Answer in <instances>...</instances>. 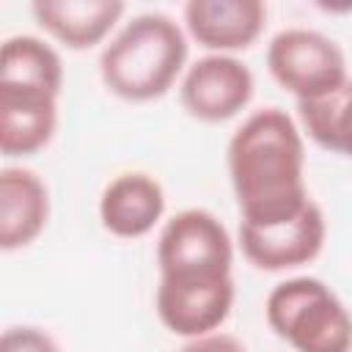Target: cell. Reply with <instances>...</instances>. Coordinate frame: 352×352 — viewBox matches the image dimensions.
Instances as JSON below:
<instances>
[{
    "instance_id": "9",
    "label": "cell",
    "mask_w": 352,
    "mask_h": 352,
    "mask_svg": "<svg viewBox=\"0 0 352 352\" xmlns=\"http://www.w3.org/2000/svg\"><path fill=\"white\" fill-rule=\"evenodd\" d=\"M184 33L214 55H236L258 41L267 25L261 0H190L182 8Z\"/></svg>"
},
{
    "instance_id": "14",
    "label": "cell",
    "mask_w": 352,
    "mask_h": 352,
    "mask_svg": "<svg viewBox=\"0 0 352 352\" xmlns=\"http://www.w3.org/2000/svg\"><path fill=\"white\" fill-rule=\"evenodd\" d=\"M63 60L58 50L38 36H11L0 50V82L28 85L50 94L63 91Z\"/></svg>"
},
{
    "instance_id": "17",
    "label": "cell",
    "mask_w": 352,
    "mask_h": 352,
    "mask_svg": "<svg viewBox=\"0 0 352 352\" xmlns=\"http://www.w3.org/2000/svg\"><path fill=\"white\" fill-rule=\"evenodd\" d=\"M179 352H248V346L236 336L214 330V333H206L198 338H187Z\"/></svg>"
},
{
    "instance_id": "4",
    "label": "cell",
    "mask_w": 352,
    "mask_h": 352,
    "mask_svg": "<svg viewBox=\"0 0 352 352\" xmlns=\"http://www.w3.org/2000/svg\"><path fill=\"white\" fill-rule=\"evenodd\" d=\"M267 72L297 102L324 96L349 80L336 38L314 28H283L267 44Z\"/></svg>"
},
{
    "instance_id": "8",
    "label": "cell",
    "mask_w": 352,
    "mask_h": 352,
    "mask_svg": "<svg viewBox=\"0 0 352 352\" xmlns=\"http://www.w3.org/2000/svg\"><path fill=\"white\" fill-rule=\"evenodd\" d=\"M327 239V220L316 201H308L297 214L267 223V226H248L239 223L236 245L242 256L264 272H286L302 264H311Z\"/></svg>"
},
{
    "instance_id": "1",
    "label": "cell",
    "mask_w": 352,
    "mask_h": 352,
    "mask_svg": "<svg viewBox=\"0 0 352 352\" xmlns=\"http://www.w3.org/2000/svg\"><path fill=\"white\" fill-rule=\"evenodd\" d=\"M239 223L267 226L297 214L311 198L305 184V140L283 107L253 110L226 148Z\"/></svg>"
},
{
    "instance_id": "6",
    "label": "cell",
    "mask_w": 352,
    "mask_h": 352,
    "mask_svg": "<svg viewBox=\"0 0 352 352\" xmlns=\"http://www.w3.org/2000/svg\"><path fill=\"white\" fill-rule=\"evenodd\" d=\"M160 275L234 272V239L209 209L190 206L168 217L157 236Z\"/></svg>"
},
{
    "instance_id": "15",
    "label": "cell",
    "mask_w": 352,
    "mask_h": 352,
    "mask_svg": "<svg viewBox=\"0 0 352 352\" xmlns=\"http://www.w3.org/2000/svg\"><path fill=\"white\" fill-rule=\"evenodd\" d=\"M297 116L316 146L352 160V77L324 96L297 102Z\"/></svg>"
},
{
    "instance_id": "10",
    "label": "cell",
    "mask_w": 352,
    "mask_h": 352,
    "mask_svg": "<svg viewBox=\"0 0 352 352\" xmlns=\"http://www.w3.org/2000/svg\"><path fill=\"white\" fill-rule=\"evenodd\" d=\"M165 190L146 170H126L110 179L99 195V223L118 239H140L165 217Z\"/></svg>"
},
{
    "instance_id": "5",
    "label": "cell",
    "mask_w": 352,
    "mask_h": 352,
    "mask_svg": "<svg viewBox=\"0 0 352 352\" xmlns=\"http://www.w3.org/2000/svg\"><path fill=\"white\" fill-rule=\"evenodd\" d=\"M234 272H187L160 275L154 311L179 338H198L226 324L234 308Z\"/></svg>"
},
{
    "instance_id": "16",
    "label": "cell",
    "mask_w": 352,
    "mask_h": 352,
    "mask_svg": "<svg viewBox=\"0 0 352 352\" xmlns=\"http://www.w3.org/2000/svg\"><path fill=\"white\" fill-rule=\"evenodd\" d=\"M0 352H60V346L44 327L14 324L3 330Z\"/></svg>"
},
{
    "instance_id": "12",
    "label": "cell",
    "mask_w": 352,
    "mask_h": 352,
    "mask_svg": "<svg viewBox=\"0 0 352 352\" xmlns=\"http://www.w3.org/2000/svg\"><path fill=\"white\" fill-rule=\"evenodd\" d=\"M30 11L50 38L82 52L113 38L126 6L121 0H36Z\"/></svg>"
},
{
    "instance_id": "3",
    "label": "cell",
    "mask_w": 352,
    "mask_h": 352,
    "mask_svg": "<svg viewBox=\"0 0 352 352\" xmlns=\"http://www.w3.org/2000/svg\"><path fill=\"white\" fill-rule=\"evenodd\" d=\"M264 316L294 352H352V311L322 278L297 275L275 283Z\"/></svg>"
},
{
    "instance_id": "13",
    "label": "cell",
    "mask_w": 352,
    "mask_h": 352,
    "mask_svg": "<svg viewBox=\"0 0 352 352\" xmlns=\"http://www.w3.org/2000/svg\"><path fill=\"white\" fill-rule=\"evenodd\" d=\"M50 220V190L30 168L0 170V248L22 250L33 245Z\"/></svg>"
},
{
    "instance_id": "11",
    "label": "cell",
    "mask_w": 352,
    "mask_h": 352,
    "mask_svg": "<svg viewBox=\"0 0 352 352\" xmlns=\"http://www.w3.org/2000/svg\"><path fill=\"white\" fill-rule=\"evenodd\" d=\"M58 94L0 82V151L30 157L50 146L58 129Z\"/></svg>"
},
{
    "instance_id": "7",
    "label": "cell",
    "mask_w": 352,
    "mask_h": 352,
    "mask_svg": "<svg viewBox=\"0 0 352 352\" xmlns=\"http://www.w3.org/2000/svg\"><path fill=\"white\" fill-rule=\"evenodd\" d=\"M256 77L236 55H214L192 60L179 80V102L187 116L204 124L236 118L253 99Z\"/></svg>"
},
{
    "instance_id": "2",
    "label": "cell",
    "mask_w": 352,
    "mask_h": 352,
    "mask_svg": "<svg viewBox=\"0 0 352 352\" xmlns=\"http://www.w3.org/2000/svg\"><path fill=\"white\" fill-rule=\"evenodd\" d=\"M190 55L184 28L160 11L124 22L99 55L102 85L124 102H154L184 74Z\"/></svg>"
}]
</instances>
